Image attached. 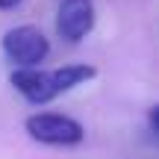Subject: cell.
I'll use <instances>...</instances> for the list:
<instances>
[{"label":"cell","instance_id":"6da1fadb","mask_svg":"<svg viewBox=\"0 0 159 159\" xmlns=\"http://www.w3.org/2000/svg\"><path fill=\"white\" fill-rule=\"evenodd\" d=\"M97 71L91 65H59V68H15L9 77V83L15 85L18 94H24L30 103L44 106V103L56 100V97L74 91L77 85L94 80Z\"/></svg>","mask_w":159,"mask_h":159},{"label":"cell","instance_id":"7a4b0ae2","mask_svg":"<svg viewBox=\"0 0 159 159\" xmlns=\"http://www.w3.org/2000/svg\"><path fill=\"white\" fill-rule=\"evenodd\" d=\"M24 130L33 142L47 148H74L83 142V124L62 112H33L24 121Z\"/></svg>","mask_w":159,"mask_h":159},{"label":"cell","instance_id":"3957f363","mask_svg":"<svg viewBox=\"0 0 159 159\" xmlns=\"http://www.w3.org/2000/svg\"><path fill=\"white\" fill-rule=\"evenodd\" d=\"M0 47H3V56L9 59L15 68H35V65H41L47 59V53H50L47 35L41 33L39 27H33V24L12 27L9 33L3 35Z\"/></svg>","mask_w":159,"mask_h":159},{"label":"cell","instance_id":"277c9868","mask_svg":"<svg viewBox=\"0 0 159 159\" xmlns=\"http://www.w3.org/2000/svg\"><path fill=\"white\" fill-rule=\"evenodd\" d=\"M94 0H62L56 9V35L77 44L94 30Z\"/></svg>","mask_w":159,"mask_h":159},{"label":"cell","instance_id":"5b68a950","mask_svg":"<svg viewBox=\"0 0 159 159\" xmlns=\"http://www.w3.org/2000/svg\"><path fill=\"white\" fill-rule=\"evenodd\" d=\"M24 0H0V9H15V6H21Z\"/></svg>","mask_w":159,"mask_h":159}]
</instances>
